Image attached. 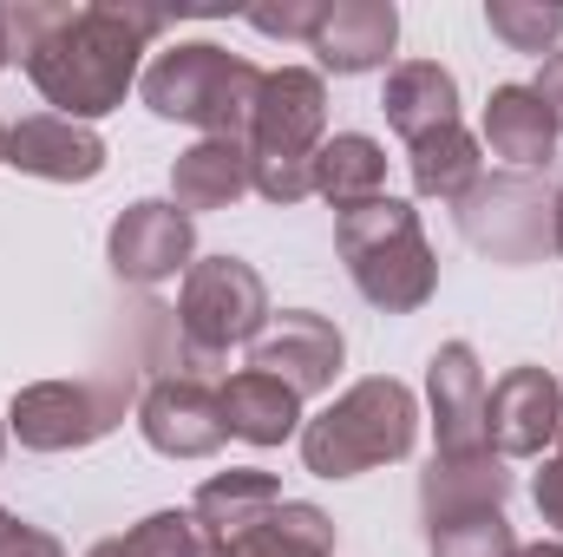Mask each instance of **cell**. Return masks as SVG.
Returning a JSON list of instances; mask_svg holds the SVG:
<instances>
[{"label": "cell", "mask_w": 563, "mask_h": 557, "mask_svg": "<svg viewBox=\"0 0 563 557\" xmlns=\"http://www.w3.org/2000/svg\"><path fill=\"white\" fill-rule=\"evenodd\" d=\"M459 237L492 256V263H544L558 250V230H551V190L531 177V171H498V177H478L465 197H459Z\"/></svg>", "instance_id": "cell-8"}, {"label": "cell", "mask_w": 563, "mask_h": 557, "mask_svg": "<svg viewBox=\"0 0 563 557\" xmlns=\"http://www.w3.org/2000/svg\"><path fill=\"white\" fill-rule=\"evenodd\" d=\"M511 499V472L498 452H472V459H439L420 472V518H459V512H505Z\"/></svg>", "instance_id": "cell-18"}, {"label": "cell", "mask_w": 563, "mask_h": 557, "mask_svg": "<svg viewBox=\"0 0 563 557\" xmlns=\"http://www.w3.org/2000/svg\"><path fill=\"white\" fill-rule=\"evenodd\" d=\"M223 557H334V518L308 499H282L256 532L230 538Z\"/></svg>", "instance_id": "cell-24"}, {"label": "cell", "mask_w": 563, "mask_h": 557, "mask_svg": "<svg viewBox=\"0 0 563 557\" xmlns=\"http://www.w3.org/2000/svg\"><path fill=\"white\" fill-rule=\"evenodd\" d=\"M314 197H328L341 217L374 204V197H387V151H380V139H367V132L321 139V151H314Z\"/></svg>", "instance_id": "cell-22"}, {"label": "cell", "mask_w": 563, "mask_h": 557, "mask_svg": "<svg viewBox=\"0 0 563 557\" xmlns=\"http://www.w3.org/2000/svg\"><path fill=\"white\" fill-rule=\"evenodd\" d=\"M7 164L46 184H92L106 171V139L79 119L59 112H33L20 125H7Z\"/></svg>", "instance_id": "cell-15"}, {"label": "cell", "mask_w": 563, "mask_h": 557, "mask_svg": "<svg viewBox=\"0 0 563 557\" xmlns=\"http://www.w3.org/2000/svg\"><path fill=\"white\" fill-rule=\"evenodd\" d=\"M144 374H151L144 361H125V368L86 374V381H33V387L13 394L7 433L26 452H79V446H99L125 419V407H139Z\"/></svg>", "instance_id": "cell-7"}, {"label": "cell", "mask_w": 563, "mask_h": 557, "mask_svg": "<svg viewBox=\"0 0 563 557\" xmlns=\"http://www.w3.org/2000/svg\"><path fill=\"white\" fill-rule=\"evenodd\" d=\"M334 250H341L354 288L380 315H413L439 288V256L420 230V210L400 197H374V204L334 217Z\"/></svg>", "instance_id": "cell-5"}, {"label": "cell", "mask_w": 563, "mask_h": 557, "mask_svg": "<svg viewBox=\"0 0 563 557\" xmlns=\"http://www.w3.org/2000/svg\"><path fill=\"white\" fill-rule=\"evenodd\" d=\"M263 92V66L217 46V40H177L139 73V99L157 119L197 125L203 139H243Z\"/></svg>", "instance_id": "cell-3"}, {"label": "cell", "mask_w": 563, "mask_h": 557, "mask_svg": "<svg viewBox=\"0 0 563 557\" xmlns=\"http://www.w3.org/2000/svg\"><path fill=\"white\" fill-rule=\"evenodd\" d=\"M531 92L544 99V112H551V125L563 132V46L551 53V59H544V73L531 79Z\"/></svg>", "instance_id": "cell-31"}, {"label": "cell", "mask_w": 563, "mask_h": 557, "mask_svg": "<svg viewBox=\"0 0 563 557\" xmlns=\"http://www.w3.org/2000/svg\"><path fill=\"white\" fill-rule=\"evenodd\" d=\"M0 557H66V545L40 525H26L20 512H0Z\"/></svg>", "instance_id": "cell-30"}, {"label": "cell", "mask_w": 563, "mask_h": 557, "mask_svg": "<svg viewBox=\"0 0 563 557\" xmlns=\"http://www.w3.org/2000/svg\"><path fill=\"white\" fill-rule=\"evenodd\" d=\"M0 452H7V419H0Z\"/></svg>", "instance_id": "cell-36"}, {"label": "cell", "mask_w": 563, "mask_h": 557, "mask_svg": "<svg viewBox=\"0 0 563 557\" xmlns=\"http://www.w3.org/2000/svg\"><path fill=\"white\" fill-rule=\"evenodd\" d=\"M380 112H387V125L407 144H420L432 132H445V125H459V79L439 59H400L387 73Z\"/></svg>", "instance_id": "cell-17"}, {"label": "cell", "mask_w": 563, "mask_h": 557, "mask_svg": "<svg viewBox=\"0 0 563 557\" xmlns=\"http://www.w3.org/2000/svg\"><path fill=\"white\" fill-rule=\"evenodd\" d=\"M413 439H420L413 387L394 374H367L314 419H301V466L314 479H361L374 466H400Z\"/></svg>", "instance_id": "cell-2"}, {"label": "cell", "mask_w": 563, "mask_h": 557, "mask_svg": "<svg viewBox=\"0 0 563 557\" xmlns=\"http://www.w3.org/2000/svg\"><path fill=\"white\" fill-rule=\"evenodd\" d=\"M485 26H492L511 53L551 59L558 40H563V7H544V0H492V7H485Z\"/></svg>", "instance_id": "cell-27"}, {"label": "cell", "mask_w": 563, "mask_h": 557, "mask_svg": "<svg viewBox=\"0 0 563 557\" xmlns=\"http://www.w3.org/2000/svg\"><path fill=\"white\" fill-rule=\"evenodd\" d=\"M217 394H223L230 439H243V446H282V439H301V394H288L276 374L236 368Z\"/></svg>", "instance_id": "cell-21"}, {"label": "cell", "mask_w": 563, "mask_h": 557, "mask_svg": "<svg viewBox=\"0 0 563 557\" xmlns=\"http://www.w3.org/2000/svg\"><path fill=\"white\" fill-rule=\"evenodd\" d=\"M269 282L256 263L243 256H203L184 270V288H177V361L184 374H210L230 348H250L263 328H269Z\"/></svg>", "instance_id": "cell-6"}, {"label": "cell", "mask_w": 563, "mask_h": 557, "mask_svg": "<svg viewBox=\"0 0 563 557\" xmlns=\"http://www.w3.org/2000/svg\"><path fill=\"white\" fill-rule=\"evenodd\" d=\"M394 46H400V7L394 0H328L321 26L308 40L321 73H341V79L380 73L394 59Z\"/></svg>", "instance_id": "cell-14"}, {"label": "cell", "mask_w": 563, "mask_h": 557, "mask_svg": "<svg viewBox=\"0 0 563 557\" xmlns=\"http://www.w3.org/2000/svg\"><path fill=\"white\" fill-rule=\"evenodd\" d=\"M341 361H347V341L314 308H282V315H269V328L250 341V368L256 374H276L282 387L301 394V401L308 394H328L334 374H341Z\"/></svg>", "instance_id": "cell-11"}, {"label": "cell", "mask_w": 563, "mask_h": 557, "mask_svg": "<svg viewBox=\"0 0 563 557\" xmlns=\"http://www.w3.org/2000/svg\"><path fill=\"white\" fill-rule=\"evenodd\" d=\"M551 230H558V250H563V184L551 190Z\"/></svg>", "instance_id": "cell-33"}, {"label": "cell", "mask_w": 563, "mask_h": 557, "mask_svg": "<svg viewBox=\"0 0 563 557\" xmlns=\"http://www.w3.org/2000/svg\"><path fill=\"white\" fill-rule=\"evenodd\" d=\"M276 505H282V485H276V472H263V466H230V472L203 479L197 499H190V512H197V525L217 538V551H223L230 538L256 532Z\"/></svg>", "instance_id": "cell-19"}, {"label": "cell", "mask_w": 563, "mask_h": 557, "mask_svg": "<svg viewBox=\"0 0 563 557\" xmlns=\"http://www.w3.org/2000/svg\"><path fill=\"white\" fill-rule=\"evenodd\" d=\"M563 433V381L551 368H511L485 394V446L511 459H544Z\"/></svg>", "instance_id": "cell-12"}, {"label": "cell", "mask_w": 563, "mask_h": 557, "mask_svg": "<svg viewBox=\"0 0 563 557\" xmlns=\"http://www.w3.org/2000/svg\"><path fill=\"white\" fill-rule=\"evenodd\" d=\"M0 164H7V125H0Z\"/></svg>", "instance_id": "cell-35"}, {"label": "cell", "mask_w": 563, "mask_h": 557, "mask_svg": "<svg viewBox=\"0 0 563 557\" xmlns=\"http://www.w3.org/2000/svg\"><path fill=\"white\" fill-rule=\"evenodd\" d=\"M531 499H538V518L551 525L563 538V433H558V446L538 459V479H531Z\"/></svg>", "instance_id": "cell-29"}, {"label": "cell", "mask_w": 563, "mask_h": 557, "mask_svg": "<svg viewBox=\"0 0 563 557\" xmlns=\"http://www.w3.org/2000/svg\"><path fill=\"white\" fill-rule=\"evenodd\" d=\"M170 26L164 7H132V0H20L7 7V59L26 66L33 92L59 119H106L125 106L139 86L144 46Z\"/></svg>", "instance_id": "cell-1"}, {"label": "cell", "mask_w": 563, "mask_h": 557, "mask_svg": "<svg viewBox=\"0 0 563 557\" xmlns=\"http://www.w3.org/2000/svg\"><path fill=\"white\" fill-rule=\"evenodd\" d=\"M485 151L505 157L511 171H544L558 151V125L531 86H492L485 99Z\"/></svg>", "instance_id": "cell-20"}, {"label": "cell", "mask_w": 563, "mask_h": 557, "mask_svg": "<svg viewBox=\"0 0 563 557\" xmlns=\"http://www.w3.org/2000/svg\"><path fill=\"white\" fill-rule=\"evenodd\" d=\"M321 7H328V0H282V7H256V13H250V26H256V33H276V40H314Z\"/></svg>", "instance_id": "cell-28"}, {"label": "cell", "mask_w": 563, "mask_h": 557, "mask_svg": "<svg viewBox=\"0 0 563 557\" xmlns=\"http://www.w3.org/2000/svg\"><path fill=\"white\" fill-rule=\"evenodd\" d=\"M485 368L472 354V341H445L432 348L426 361V407H432V439H439V459H472V452H492L485 446Z\"/></svg>", "instance_id": "cell-13"}, {"label": "cell", "mask_w": 563, "mask_h": 557, "mask_svg": "<svg viewBox=\"0 0 563 557\" xmlns=\"http://www.w3.org/2000/svg\"><path fill=\"white\" fill-rule=\"evenodd\" d=\"M139 433L164 459H210L230 439L223 394L203 374H151L139 394Z\"/></svg>", "instance_id": "cell-9"}, {"label": "cell", "mask_w": 563, "mask_h": 557, "mask_svg": "<svg viewBox=\"0 0 563 557\" xmlns=\"http://www.w3.org/2000/svg\"><path fill=\"white\" fill-rule=\"evenodd\" d=\"M86 557H223V551H217V538L197 525V512H151L132 532L92 545Z\"/></svg>", "instance_id": "cell-25"}, {"label": "cell", "mask_w": 563, "mask_h": 557, "mask_svg": "<svg viewBox=\"0 0 563 557\" xmlns=\"http://www.w3.org/2000/svg\"><path fill=\"white\" fill-rule=\"evenodd\" d=\"M407 171H413V190L439 197V204H459L478 177H485V144L472 139L465 125H445L432 139L407 144Z\"/></svg>", "instance_id": "cell-23"}, {"label": "cell", "mask_w": 563, "mask_h": 557, "mask_svg": "<svg viewBox=\"0 0 563 557\" xmlns=\"http://www.w3.org/2000/svg\"><path fill=\"white\" fill-rule=\"evenodd\" d=\"M106 263L119 282H139V288H157V282L184 276L197 263V217H184L170 197H139L119 210L112 237H106Z\"/></svg>", "instance_id": "cell-10"}, {"label": "cell", "mask_w": 563, "mask_h": 557, "mask_svg": "<svg viewBox=\"0 0 563 557\" xmlns=\"http://www.w3.org/2000/svg\"><path fill=\"white\" fill-rule=\"evenodd\" d=\"M518 532L505 512H459L426 525V557H511Z\"/></svg>", "instance_id": "cell-26"}, {"label": "cell", "mask_w": 563, "mask_h": 557, "mask_svg": "<svg viewBox=\"0 0 563 557\" xmlns=\"http://www.w3.org/2000/svg\"><path fill=\"white\" fill-rule=\"evenodd\" d=\"M328 139V79L314 66H276L263 73L256 112H250V184L269 204L314 197V151Z\"/></svg>", "instance_id": "cell-4"}, {"label": "cell", "mask_w": 563, "mask_h": 557, "mask_svg": "<svg viewBox=\"0 0 563 557\" xmlns=\"http://www.w3.org/2000/svg\"><path fill=\"white\" fill-rule=\"evenodd\" d=\"M256 184H250V144L243 139H197L190 151H177V164H170V204L184 217L230 210Z\"/></svg>", "instance_id": "cell-16"}, {"label": "cell", "mask_w": 563, "mask_h": 557, "mask_svg": "<svg viewBox=\"0 0 563 557\" xmlns=\"http://www.w3.org/2000/svg\"><path fill=\"white\" fill-rule=\"evenodd\" d=\"M0 66H7V7H0Z\"/></svg>", "instance_id": "cell-34"}, {"label": "cell", "mask_w": 563, "mask_h": 557, "mask_svg": "<svg viewBox=\"0 0 563 557\" xmlns=\"http://www.w3.org/2000/svg\"><path fill=\"white\" fill-rule=\"evenodd\" d=\"M511 557H563V538H538V545H518Z\"/></svg>", "instance_id": "cell-32"}]
</instances>
